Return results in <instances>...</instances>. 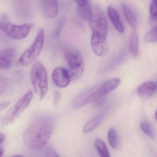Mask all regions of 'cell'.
Segmentation results:
<instances>
[{
  "mask_svg": "<svg viewBox=\"0 0 157 157\" xmlns=\"http://www.w3.org/2000/svg\"><path fill=\"white\" fill-rule=\"evenodd\" d=\"M54 127V120L50 117L41 116L36 117L24 131L25 145L33 150L43 148L51 137Z\"/></svg>",
  "mask_w": 157,
  "mask_h": 157,
  "instance_id": "obj_1",
  "label": "cell"
},
{
  "mask_svg": "<svg viewBox=\"0 0 157 157\" xmlns=\"http://www.w3.org/2000/svg\"><path fill=\"white\" fill-rule=\"evenodd\" d=\"M32 23L15 25L10 21L8 14H0V29L7 36L14 40H22L29 35L33 27Z\"/></svg>",
  "mask_w": 157,
  "mask_h": 157,
  "instance_id": "obj_2",
  "label": "cell"
},
{
  "mask_svg": "<svg viewBox=\"0 0 157 157\" xmlns=\"http://www.w3.org/2000/svg\"><path fill=\"white\" fill-rule=\"evenodd\" d=\"M31 79L36 93L42 100L47 93L48 84L47 71L41 62L34 63L31 71Z\"/></svg>",
  "mask_w": 157,
  "mask_h": 157,
  "instance_id": "obj_3",
  "label": "cell"
},
{
  "mask_svg": "<svg viewBox=\"0 0 157 157\" xmlns=\"http://www.w3.org/2000/svg\"><path fill=\"white\" fill-rule=\"evenodd\" d=\"M44 43V33L41 29L37 33L34 41L31 46L24 51L18 59V67H26L33 63L39 56Z\"/></svg>",
  "mask_w": 157,
  "mask_h": 157,
  "instance_id": "obj_4",
  "label": "cell"
},
{
  "mask_svg": "<svg viewBox=\"0 0 157 157\" xmlns=\"http://www.w3.org/2000/svg\"><path fill=\"white\" fill-rule=\"evenodd\" d=\"M65 58L69 68L71 81H74L80 78L84 71V63L81 54L74 49L67 50L65 53Z\"/></svg>",
  "mask_w": 157,
  "mask_h": 157,
  "instance_id": "obj_5",
  "label": "cell"
},
{
  "mask_svg": "<svg viewBox=\"0 0 157 157\" xmlns=\"http://www.w3.org/2000/svg\"><path fill=\"white\" fill-rule=\"evenodd\" d=\"M33 97V91L30 90L17 101L3 117L2 119V124L8 125L14 122L31 103Z\"/></svg>",
  "mask_w": 157,
  "mask_h": 157,
  "instance_id": "obj_6",
  "label": "cell"
},
{
  "mask_svg": "<svg viewBox=\"0 0 157 157\" xmlns=\"http://www.w3.org/2000/svg\"><path fill=\"white\" fill-rule=\"evenodd\" d=\"M121 82L120 79L114 78L106 81L97 87L90 88L87 104L95 102L115 90Z\"/></svg>",
  "mask_w": 157,
  "mask_h": 157,
  "instance_id": "obj_7",
  "label": "cell"
},
{
  "mask_svg": "<svg viewBox=\"0 0 157 157\" xmlns=\"http://www.w3.org/2000/svg\"><path fill=\"white\" fill-rule=\"evenodd\" d=\"M89 21L93 33H98L107 36L108 24L104 12L101 8L96 6L93 8L92 13Z\"/></svg>",
  "mask_w": 157,
  "mask_h": 157,
  "instance_id": "obj_8",
  "label": "cell"
},
{
  "mask_svg": "<svg viewBox=\"0 0 157 157\" xmlns=\"http://www.w3.org/2000/svg\"><path fill=\"white\" fill-rule=\"evenodd\" d=\"M106 37L101 34L93 33L91 38V46L93 51L97 56H103L108 52Z\"/></svg>",
  "mask_w": 157,
  "mask_h": 157,
  "instance_id": "obj_9",
  "label": "cell"
},
{
  "mask_svg": "<svg viewBox=\"0 0 157 157\" xmlns=\"http://www.w3.org/2000/svg\"><path fill=\"white\" fill-rule=\"evenodd\" d=\"M52 79L57 87H67L71 82V78L67 69L63 67L56 68L52 72Z\"/></svg>",
  "mask_w": 157,
  "mask_h": 157,
  "instance_id": "obj_10",
  "label": "cell"
},
{
  "mask_svg": "<svg viewBox=\"0 0 157 157\" xmlns=\"http://www.w3.org/2000/svg\"><path fill=\"white\" fill-rule=\"evenodd\" d=\"M16 51L13 48H3L0 51V69L6 70L12 66L16 56Z\"/></svg>",
  "mask_w": 157,
  "mask_h": 157,
  "instance_id": "obj_11",
  "label": "cell"
},
{
  "mask_svg": "<svg viewBox=\"0 0 157 157\" xmlns=\"http://www.w3.org/2000/svg\"><path fill=\"white\" fill-rule=\"evenodd\" d=\"M42 8L44 14L49 19L55 18L58 13L57 0H42Z\"/></svg>",
  "mask_w": 157,
  "mask_h": 157,
  "instance_id": "obj_12",
  "label": "cell"
},
{
  "mask_svg": "<svg viewBox=\"0 0 157 157\" xmlns=\"http://www.w3.org/2000/svg\"><path fill=\"white\" fill-rule=\"evenodd\" d=\"M110 109L109 107L105 108L97 115L91 119L83 127V133H88L91 132L97 128L106 116Z\"/></svg>",
  "mask_w": 157,
  "mask_h": 157,
  "instance_id": "obj_13",
  "label": "cell"
},
{
  "mask_svg": "<svg viewBox=\"0 0 157 157\" xmlns=\"http://www.w3.org/2000/svg\"><path fill=\"white\" fill-rule=\"evenodd\" d=\"M156 84L151 81H148L141 83L137 89L138 94L143 98H148L152 96L156 91Z\"/></svg>",
  "mask_w": 157,
  "mask_h": 157,
  "instance_id": "obj_14",
  "label": "cell"
},
{
  "mask_svg": "<svg viewBox=\"0 0 157 157\" xmlns=\"http://www.w3.org/2000/svg\"><path fill=\"white\" fill-rule=\"evenodd\" d=\"M107 15L116 29L120 33H124V25L120 15L115 9L112 6H109L107 8Z\"/></svg>",
  "mask_w": 157,
  "mask_h": 157,
  "instance_id": "obj_15",
  "label": "cell"
},
{
  "mask_svg": "<svg viewBox=\"0 0 157 157\" xmlns=\"http://www.w3.org/2000/svg\"><path fill=\"white\" fill-rule=\"evenodd\" d=\"M121 6L128 22L133 29H135L136 27L137 19L135 12L126 4L122 3Z\"/></svg>",
  "mask_w": 157,
  "mask_h": 157,
  "instance_id": "obj_16",
  "label": "cell"
},
{
  "mask_svg": "<svg viewBox=\"0 0 157 157\" xmlns=\"http://www.w3.org/2000/svg\"><path fill=\"white\" fill-rule=\"evenodd\" d=\"M93 8L89 0H87L84 4L78 5V13L79 17L84 21H89L92 13Z\"/></svg>",
  "mask_w": 157,
  "mask_h": 157,
  "instance_id": "obj_17",
  "label": "cell"
},
{
  "mask_svg": "<svg viewBox=\"0 0 157 157\" xmlns=\"http://www.w3.org/2000/svg\"><path fill=\"white\" fill-rule=\"evenodd\" d=\"M129 49L132 56L137 58L139 55V39L136 32H133L129 37Z\"/></svg>",
  "mask_w": 157,
  "mask_h": 157,
  "instance_id": "obj_18",
  "label": "cell"
},
{
  "mask_svg": "<svg viewBox=\"0 0 157 157\" xmlns=\"http://www.w3.org/2000/svg\"><path fill=\"white\" fill-rule=\"evenodd\" d=\"M94 145L99 155L101 157H110V153L106 147L105 143L103 141L98 139L95 140Z\"/></svg>",
  "mask_w": 157,
  "mask_h": 157,
  "instance_id": "obj_19",
  "label": "cell"
},
{
  "mask_svg": "<svg viewBox=\"0 0 157 157\" xmlns=\"http://www.w3.org/2000/svg\"><path fill=\"white\" fill-rule=\"evenodd\" d=\"M108 142L112 148L117 149L118 147L119 140L116 130L114 128H111L108 131L107 134Z\"/></svg>",
  "mask_w": 157,
  "mask_h": 157,
  "instance_id": "obj_20",
  "label": "cell"
},
{
  "mask_svg": "<svg viewBox=\"0 0 157 157\" xmlns=\"http://www.w3.org/2000/svg\"><path fill=\"white\" fill-rule=\"evenodd\" d=\"M140 128L143 133L149 137L151 139L155 138V132L152 125L148 121H142L140 124Z\"/></svg>",
  "mask_w": 157,
  "mask_h": 157,
  "instance_id": "obj_21",
  "label": "cell"
},
{
  "mask_svg": "<svg viewBox=\"0 0 157 157\" xmlns=\"http://www.w3.org/2000/svg\"><path fill=\"white\" fill-rule=\"evenodd\" d=\"M157 27L155 26L146 35L145 37V40L146 42L154 43L157 41Z\"/></svg>",
  "mask_w": 157,
  "mask_h": 157,
  "instance_id": "obj_22",
  "label": "cell"
},
{
  "mask_svg": "<svg viewBox=\"0 0 157 157\" xmlns=\"http://www.w3.org/2000/svg\"><path fill=\"white\" fill-rule=\"evenodd\" d=\"M157 0H151L150 5V13L151 19L154 21H157Z\"/></svg>",
  "mask_w": 157,
  "mask_h": 157,
  "instance_id": "obj_23",
  "label": "cell"
},
{
  "mask_svg": "<svg viewBox=\"0 0 157 157\" xmlns=\"http://www.w3.org/2000/svg\"><path fill=\"white\" fill-rule=\"evenodd\" d=\"M8 81L7 78L0 74V94H2L7 90Z\"/></svg>",
  "mask_w": 157,
  "mask_h": 157,
  "instance_id": "obj_24",
  "label": "cell"
},
{
  "mask_svg": "<svg viewBox=\"0 0 157 157\" xmlns=\"http://www.w3.org/2000/svg\"><path fill=\"white\" fill-rule=\"evenodd\" d=\"M61 98V94L58 91L56 92L54 94V103L56 106H57L59 104Z\"/></svg>",
  "mask_w": 157,
  "mask_h": 157,
  "instance_id": "obj_25",
  "label": "cell"
},
{
  "mask_svg": "<svg viewBox=\"0 0 157 157\" xmlns=\"http://www.w3.org/2000/svg\"><path fill=\"white\" fill-rule=\"evenodd\" d=\"M10 104V102L6 101L0 103V111L4 110Z\"/></svg>",
  "mask_w": 157,
  "mask_h": 157,
  "instance_id": "obj_26",
  "label": "cell"
},
{
  "mask_svg": "<svg viewBox=\"0 0 157 157\" xmlns=\"http://www.w3.org/2000/svg\"><path fill=\"white\" fill-rule=\"evenodd\" d=\"M74 1L77 3L78 5H81L84 4L87 0H74Z\"/></svg>",
  "mask_w": 157,
  "mask_h": 157,
  "instance_id": "obj_27",
  "label": "cell"
},
{
  "mask_svg": "<svg viewBox=\"0 0 157 157\" xmlns=\"http://www.w3.org/2000/svg\"><path fill=\"white\" fill-rule=\"evenodd\" d=\"M5 136L3 133H0V144H2L5 140Z\"/></svg>",
  "mask_w": 157,
  "mask_h": 157,
  "instance_id": "obj_28",
  "label": "cell"
},
{
  "mask_svg": "<svg viewBox=\"0 0 157 157\" xmlns=\"http://www.w3.org/2000/svg\"><path fill=\"white\" fill-rule=\"evenodd\" d=\"M4 153V150L2 147L0 146V157H2Z\"/></svg>",
  "mask_w": 157,
  "mask_h": 157,
  "instance_id": "obj_29",
  "label": "cell"
}]
</instances>
